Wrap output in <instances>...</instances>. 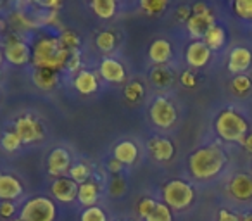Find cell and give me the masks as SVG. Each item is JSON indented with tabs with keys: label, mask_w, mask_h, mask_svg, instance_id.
Returning a JSON list of instances; mask_svg holds the SVG:
<instances>
[{
	"label": "cell",
	"mask_w": 252,
	"mask_h": 221,
	"mask_svg": "<svg viewBox=\"0 0 252 221\" xmlns=\"http://www.w3.org/2000/svg\"><path fill=\"white\" fill-rule=\"evenodd\" d=\"M25 193V187L19 182V178H16L14 175L9 173H0V200H18L19 197Z\"/></svg>",
	"instance_id": "cell-17"
},
{
	"label": "cell",
	"mask_w": 252,
	"mask_h": 221,
	"mask_svg": "<svg viewBox=\"0 0 252 221\" xmlns=\"http://www.w3.org/2000/svg\"><path fill=\"white\" fill-rule=\"evenodd\" d=\"M180 81H182V83L185 85V87H189V88L195 87V83H197V80H195V74H193L190 69L183 71V73H182V76H180Z\"/></svg>",
	"instance_id": "cell-39"
},
{
	"label": "cell",
	"mask_w": 252,
	"mask_h": 221,
	"mask_svg": "<svg viewBox=\"0 0 252 221\" xmlns=\"http://www.w3.org/2000/svg\"><path fill=\"white\" fill-rule=\"evenodd\" d=\"M202 42L206 43L211 50H220L221 47L224 45V42H226V33H224V30L221 28V26L214 25L213 28L207 32V35L204 36Z\"/></svg>",
	"instance_id": "cell-26"
},
{
	"label": "cell",
	"mask_w": 252,
	"mask_h": 221,
	"mask_svg": "<svg viewBox=\"0 0 252 221\" xmlns=\"http://www.w3.org/2000/svg\"><path fill=\"white\" fill-rule=\"evenodd\" d=\"M193 197H195L193 187L185 180H169L162 187V199L171 211H183L190 207V204L193 202Z\"/></svg>",
	"instance_id": "cell-5"
},
{
	"label": "cell",
	"mask_w": 252,
	"mask_h": 221,
	"mask_svg": "<svg viewBox=\"0 0 252 221\" xmlns=\"http://www.w3.org/2000/svg\"><path fill=\"white\" fill-rule=\"evenodd\" d=\"M109 192H111L112 197H119L123 195V193L126 192V182L123 176L116 175L114 178L111 180V183H109Z\"/></svg>",
	"instance_id": "cell-35"
},
{
	"label": "cell",
	"mask_w": 252,
	"mask_h": 221,
	"mask_svg": "<svg viewBox=\"0 0 252 221\" xmlns=\"http://www.w3.org/2000/svg\"><path fill=\"white\" fill-rule=\"evenodd\" d=\"M78 183L73 182L69 176H61V178H56L50 187V192H52L54 199H57L59 202L69 204L73 200L78 199Z\"/></svg>",
	"instance_id": "cell-12"
},
{
	"label": "cell",
	"mask_w": 252,
	"mask_h": 221,
	"mask_svg": "<svg viewBox=\"0 0 252 221\" xmlns=\"http://www.w3.org/2000/svg\"><path fill=\"white\" fill-rule=\"evenodd\" d=\"M4 57L9 64L12 66H26V64L32 63V45L26 42L23 36L16 35H9L4 42Z\"/></svg>",
	"instance_id": "cell-7"
},
{
	"label": "cell",
	"mask_w": 252,
	"mask_h": 221,
	"mask_svg": "<svg viewBox=\"0 0 252 221\" xmlns=\"http://www.w3.org/2000/svg\"><path fill=\"white\" fill-rule=\"evenodd\" d=\"M147 149L151 156L158 162H168L175 156V145L166 137H152L147 142Z\"/></svg>",
	"instance_id": "cell-16"
},
{
	"label": "cell",
	"mask_w": 252,
	"mask_h": 221,
	"mask_svg": "<svg viewBox=\"0 0 252 221\" xmlns=\"http://www.w3.org/2000/svg\"><path fill=\"white\" fill-rule=\"evenodd\" d=\"M5 28H7V21H5V19L2 18V16H0V33L4 32Z\"/></svg>",
	"instance_id": "cell-45"
},
{
	"label": "cell",
	"mask_w": 252,
	"mask_h": 221,
	"mask_svg": "<svg viewBox=\"0 0 252 221\" xmlns=\"http://www.w3.org/2000/svg\"><path fill=\"white\" fill-rule=\"evenodd\" d=\"M242 221H252V213H249L247 216L242 218Z\"/></svg>",
	"instance_id": "cell-47"
},
{
	"label": "cell",
	"mask_w": 252,
	"mask_h": 221,
	"mask_svg": "<svg viewBox=\"0 0 252 221\" xmlns=\"http://www.w3.org/2000/svg\"><path fill=\"white\" fill-rule=\"evenodd\" d=\"M69 178L73 180V182H76L78 185H81V183L88 182L90 180V175H92V169L88 164H85V162H76V164L71 166L69 169Z\"/></svg>",
	"instance_id": "cell-30"
},
{
	"label": "cell",
	"mask_w": 252,
	"mask_h": 221,
	"mask_svg": "<svg viewBox=\"0 0 252 221\" xmlns=\"http://www.w3.org/2000/svg\"><path fill=\"white\" fill-rule=\"evenodd\" d=\"M112 158L119 161L123 166H131L135 164L138 158V147L135 142L131 140H121L116 144L114 151H112Z\"/></svg>",
	"instance_id": "cell-20"
},
{
	"label": "cell",
	"mask_w": 252,
	"mask_h": 221,
	"mask_svg": "<svg viewBox=\"0 0 252 221\" xmlns=\"http://www.w3.org/2000/svg\"><path fill=\"white\" fill-rule=\"evenodd\" d=\"M107 169H109L111 173H114V176H116V175H119V173L123 171V164H121L119 161H116L114 158H112L111 161L107 162Z\"/></svg>",
	"instance_id": "cell-42"
},
{
	"label": "cell",
	"mask_w": 252,
	"mask_h": 221,
	"mask_svg": "<svg viewBox=\"0 0 252 221\" xmlns=\"http://www.w3.org/2000/svg\"><path fill=\"white\" fill-rule=\"evenodd\" d=\"M12 221H21V220H19V218H18V220H12Z\"/></svg>",
	"instance_id": "cell-49"
},
{
	"label": "cell",
	"mask_w": 252,
	"mask_h": 221,
	"mask_svg": "<svg viewBox=\"0 0 252 221\" xmlns=\"http://www.w3.org/2000/svg\"><path fill=\"white\" fill-rule=\"evenodd\" d=\"M209 59H211V49L202 40L192 42L187 47L185 61H187V64H189V67H192V69H200V67H204L209 63Z\"/></svg>",
	"instance_id": "cell-13"
},
{
	"label": "cell",
	"mask_w": 252,
	"mask_h": 221,
	"mask_svg": "<svg viewBox=\"0 0 252 221\" xmlns=\"http://www.w3.org/2000/svg\"><path fill=\"white\" fill-rule=\"evenodd\" d=\"M231 87H233V90L237 92V94H245V92L251 88V80H249L247 76H244V74H238V76L231 81Z\"/></svg>",
	"instance_id": "cell-36"
},
{
	"label": "cell",
	"mask_w": 252,
	"mask_h": 221,
	"mask_svg": "<svg viewBox=\"0 0 252 221\" xmlns=\"http://www.w3.org/2000/svg\"><path fill=\"white\" fill-rule=\"evenodd\" d=\"M71 57L57 35H42L35 40L32 47V64L35 69H50L61 73L66 69V64Z\"/></svg>",
	"instance_id": "cell-1"
},
{
	"label": "cell",
	"mask_w": 252,
	"mask_h": 221,
	"mask_svg": "<svg viewBox=\"0 0 252 221\" xmlns=\"http://www.w3.org/2000/svg\"><path fill=\"white\" fill-rule=\"evenodd\" d=\"M81 221H109L107 214L102 207L94 206V207H87L81 213Z\"/></svg>",
	"instance_id": "cell-32"
},
{
	"label": "cell",
	"mask_w": 252,
	"mask_h": 221,
	"mask_svg": "<svg viewBox=\"0 0 252 221\" xmlns=\"http://www.w3.org/2000/svg\"><path fill=\"white\" fill-rule=\"evenodd\" d=\"M71 154L63 147H57V149H52L47 158V169L52 176H64L66 173H69L71 169Z\"/></svg>",
	"instance_id": "cell-11"
},
{
	"label": "cell",
	"mask_w": 252,
	"mask_h": 221,
	"mask_svg": "<svg viewBox=\"0 0 252 221\" xmlns=\"http://www.w3.org/2000/svg\"><path fill=\"white\" fill-rule=\"evenodd\" d=\"M206 12H211V11L204 2H197V4L192 5V14H206Z\"/></svg>",
	"instance_id": "cell-43"
},
{
	"label": "cell",
	"mask_w": 252,
	"mask_h": 221,
	"mask_svg": "<svg viewBox=\"0 0 252 221\" xmlns=\"http://www.w3.org/2000/svg\"><path fill=\"white\" fill-rule=\"evenodd\" d=\"M4 49H2V47H0V67H2V64H4Z\"/></svg>",
	"instance_id": "cell-46"
},
{
	"label": "cell",
	"mask_w": 252,
	"mask_h": 221,
	"mask_svg": "<svg viewBox=\"0 0 252 221\" xmlns=\"http://www.w3.org/2000/svg\"><path fill=\"white\" fill-rule=\"evenodd\" d=\"M98 76L112 85H123L126 81V69L123 63L114 57H104L98 64Z\"/></svg>",
	"instance_id": "cell-10"
},
{
	"label": "cell",
	"mask_w": 252,
	"mask_h": 221,
	"mask_svg": "<svg viewBox=\"0 0 252 221\" xmlns=\"http://www.w3.org/2000/svg\"><path fill=\"white\" fill-rule=\"evenodd\" d=\"M137 213L144 221H173V211L161 200L142 197L137 204Z\"/></svg>",
	"instance_id": "cell-9"
},
{
	"label": "cell",
	"mask_w": 252,
	"mask_h": 221,
	"mask_svg": "<svg viewBox=\"0 0 252 221\" xmlns=\"http://www.w3.org/2000/svg\"><path fill=\"white\" fill-rule=\"evenodd\" d=\"M140 7L144 9L147 14L156 16L168 7V2H164V0H151V2H149V0H144V2H140Z\"/></svg>",
	"instance_id": "cell-33"
},
{
	"label": "cell",
	"mask_w": 252,
	"mask_h": 221,
	"mask_svg": "<svg viewBox=\"0 0 252 221\" xmlns=\"http://www.w3.org/2000/svg\"><path fill=\"white\" fill-rule=\"evenodd\" d=\"M145 97V87L142 81H130V83H126L125 87V98L131 104H137L140 102L142 98Z\"/></svg>",
	"instance_id": "cell-28"
},
{
	"label": "cell",
	"mask_w": 252,
	"mask_h": 221,
	"mask_svg": "<svg viewBox=\"0 0 252 221\" xmlns=\"http://www.w3.org/2000/svg\"><path fill=\"white\" fill-rule=\"evenodd\" d=\"M116 35L112 32H109V30H104V32H100L97 36H95V45L98 47V50L104 54H109L114 50L116 47Z\"/></svg>",
	"instance_id": "cell-29"
},
{
	"label": "cell",
	"mask_w": 252,
	"mask_h": 221,
	"mask_svg": "<svg viewBox=\"0 0 252 221\" xmlns=\"http://www.w3.org/2000/svg\"><path fill=\"white\" fill-rule=\"evenodd\" d=\"M233 11L238 18L252 19V0H237L233 4Z\"/></svg>",
	"instance_id": "cell-34"
},
{
	"label": "cell",
	"mask_w": 252,
	"mask_h": 221,
	"mask_svg": "<svg viewBox=\"0 0 252 221\" xmlns=\"http://www.w3.org/2000/svg\"><path fill=\"white\" fill-rule=\"evenodd\" d=\"M149 81L156 88H168L175 81V74L166 66H154L151 69V73H149Z\"/></svg>",
	"instance_id": "cell-24"
},
{
	"label": "cell",
	"mask_w": 252,
	"mask_h": 221,
	"mask_svg": "<svg viewBox=\"0 0 252 221\" xmlns=\"http://www.w3.org/2000/svg\"><path fill=\"white\" fill-rule=\"evenodd\" d=\"M252 64V52L245 47H235L228 57V69L235 74H242Z\"/></svg>",
	"instance_id": "cell-19"
},
{
	"label": "cell",
	"mask_w": 252,
	"mask_h": 221,
	"mask_svg": "<svg viewBox=\"0 0 252 221\" xmlns=\"http://www.w3.org/2000/svg\"><path fill=\"white\" fill-rule=\"evenodd\" d=\"M118 221H133V220H118Z\"/></svg>",
	"instance_id": "cell-48"
},
{
	"label": "cell",
	"mask_w": 252,
	"mask_h": 221,
	"mask_svg": "<svg viewBox=\"0 0 252 221\" xmlns=\"http://www.w3.org/2000/svg\"><path fill=\"white\" fill-rule=\"evenodd\" d=\"M14 131L21 138L23 144H35V142L43 140L45 130L43 125L32 114H23L14 121Z\"/></svg>",
	"instance_id": "cell-8"
},
{
	"label": "cell",
	"mask_w": 252,
	"mask_h": 221,
	"mask_svg": "<svg viewBox=\"0 0 252 221\" xmlns=\"http://www.w3.org/2000/svg\"><path fill=\"white\" fill-rule=\"evenodd\" d=\"M57 36H59V40H61V45H63L67 52H71V54L80 52L78 49H80V45H81V38L76 32H73V30H63Z\"/></svg>",
	"instance_id": "cell-27"
},
{
	"label": "cell",
	"mask_w": 252,
	"mask_h": 221,
	"mask_svg": "<svg viewBox=\"0 0 252 221\" xmlns=\"http://www.w3.org/2000/svg\"><path fill=\"white\" fill-rule=\"evenodd\" d=\"M66 69L69 71V73H78V71H81V54L80 52L71 54L69 61H67V64H66Z\"/></svg>",
	"instance_id": "cell-37"
},
{
	"label": "cell",
	"mask_w": 252,
	"mask_h": 221,
	"mask_svg": "<svg viewBox=\"0 0 252 221\" xmlns=\"http://www.w3.org/2000/svg\"><path fill=\"white\" fill-rule=\"evenodd\" d=\"M16 213V206L14 202L11 200H4V202H0V216L4 218V220H11Z\"/></svg>",
	"instance_id": "cell-38"
},
{
	"label": "cell",
	"mask_w": 252,
	"mask_h": 221,
	"mask_svg": "<svg viewBox=\"0 0 252 221\" xmlns=\"http://www.w3.org/2000/svg\"><path fill=\"white\" fill-rule=\"evenodd\" d=\"M216 133L226 142H242L247 137L249 125L233 109H224L216 118Z\"/></svg>",
	"instance_id": "cell-3"
},
{
	"label": "cell",
	"mask_w": 252,
	"mask_h": 221,
	"mask_svg": "<svg viewBox=\"0 0 252 221\" xmlns=\"http://www.w3.org/2000/svg\"><path fill=\"white\" fill-rule=\"evenodd\" d=\"M228 192L238 200H247L252 197V178L249 175H237L231 178Z\"/></svg>",
	"instance_id": "cell-21"
},
{
	"label": "cell",
	"mask_w": 252,
	"mask_h": 221,
	"mask_svg": "<svg viewBox=\"0 0 252 221\" xmlns=\"http://www.w3.org/2000/svg\"><path fill=\"white\" fill-rule=\"evenodd\" d=\"M214 25H216V23H214L213 12H206V14H192L189 21H187V30H189L190 36L197 42V40H204V36L207 35V32H209Z\"/></svg>",
	"instance_id": "cell-14"
},
{
	"label": "cell",
	"mask_w": 252,
	"mask_h": 221,
	"mask_svg": "<svg viewBox=\"0 0 252 221\" xmlns=\"http://www.w3.org/2000/svg\"><path fill=\"white\" fill-rule=\"evenodd\" d=\"M100 197V189L94 180H88V182L81 183L78 187V202L87 209V207H94L97 206V200Z\"/></svg>",
	"instance_id": "cell-22"
},
{
	"label": "cell",
	"mask_w": 252,
	"mask_h": 221,
	"mask_svg": "<svg viewBox=\"0 0 252 221\" xmlns=\"http://www.w3.org/2000/svg\"><path fill=\"white\" fill-rule=\"evenodd\" d=\"M190 16H192V7H189V5H182V7L176 11V18L185 19V21H189Z\"/></svg>",
	"instance_id": "cell-41"
},
{
	"label": "cell",
	"mask_w": 252,
	"mask_h": 221,
	"mask_svg": "<svg viewBox=\"0 0 252 221\" xmlns=\"http://www.w3.org/2000/svg\"><path fill=\"white\" fill-rule=\"evenodd\" d=\"M173 57V45L166 38H156L149 47V59L156 66H166Z\"/></svg>",
	"instance_id": "cell-18"
},
{
	"label": "cell",
	"mask_w": 252,
	"mask_h": 221,
	"mask_svg": "<svg viewBox=\"0 0 252 221\" xmlns=\"http://www.w3.org/2000/svg\"><path fill=\"white\" fill-rule=\"evenodd\" d=\"M21 145L23 142L16 131H5L2 135V138H0V147L4 149L5 152H18L21 149Z\"/></svg>",
	"instance_id": "cell-31"
},
{
	"label": "cell",
	"mask_w": 252,
	"mask_h": 221,
	"mask_svg": "<svg viewBox=\"0 0 252 221\" xmlns=\"http://www.w3.org/2000/svg\"><path fill=\"white\" fill-rule=\"evenodd\" d=\"M149 118H151L152 125H156L161 130H168L178 120V111H176V105L168 97L159 95L151 102Z\"/></svg>",
	"instance_id": "cell-6"
},
{
	"label": "cell",
	"mask_w": 252,
	"mask_h": 221,
	"mask_svg": "<svg viewBox=\"0 0 252 221\" xmlns=\"http://www.w3.org/2000/svg\"><path fill=\"white\" fill-rule=\"evenodd\" d=\"M90 9L97 18L112 19L118 12V2L116 0H92Z\"/></svg>",
	"instance_id": "cell-25"
},
{
	"label": "cell",
	"mask_w": 252,
	"mask_h": 221,
	"mask_svg": "<svg viewBox=\"0 0 252 221\" xmlns=\"http://www.w3.org/2000/svg\"><path fill=\"white\" fill-rule=\"evenodd\" d=\"M73 87L78 94L81 95H94L100 87V80H98V73L92 69H81L74 74L73 78Z\"/></svg>",
	"instance_id": "cell-15"
},
{
	"label": "cell",
	"mask_w": 252,
	"mask_h": 221,
	"mask_svg": "<svg viewBox=\"0 0 252 221\" xmlns=\"http://www.w3.org/2000/svg\"><path fill=\"white\" fill-rule=\"evenodd\" d=\"M218 221H242L237 214H233L231 211L226 209H221L220 211V216H218Z\"/></svg>",
	"instance_id": "cell-40"
},
{
	"label": "cell",
	"mask_w": 252,
	"mask_h": 221,
	"mask_svg": "<svg viewBox=\"0 0 252 221\" xmlns=\"http://www.w3.org/2000/svg\"><path fill=\"white\" fill-rule=\"evenodd\" d=\"M32 80L40 90H52L57 87L59 83V73L50 69H33L32 73Z\"/></svg>",
	"instance_id": "cell-23"
},
{
	"label": "cell",
	"mask_w": 252,
	"mask_h": 221,
	"mask_svg": "<svg viewBox=\"0 0 252 221\" xmlns=\"http://www.w3.org/2000/svg\"><path fill=\"white\" fill-rule=\"evenodd\" d=\"M244 147L247 149V151L252 154V133H249L247 137H245V140H244Z\"/></svg>",
	"instance_id": "cell-44"
},
{
	"label": "cell",
	"mask_w": 252,
	"mask_h": 221,
	"mask_svg": "<svg viewBox=\"0 0 252 221\" xmlns=\"http://www.w3.org/2000/svg\"><path fill=\"white\" fill-rule=\"evenodd\" d=\"M226 164V154L220 145L200 147L189 158V169L195 180H211Z\"/></svg>",
	"instance_id": "cell-2"
},
{
	"label": "cell",
	"mask_w": 252,
	"mask_h": 221,
	"mask_svg": "<svg viewBox=\"0 0 252 221\" xmlns=\"http://www.w3.org/2000/svg\"><path fill=\"white\" fill-rule=\"evenodd\" d=\"M57 206L50 197L35 195L23 204L19 211L21 221H56Z\"/></svg>",
	"instance_id": "cell-4"
}]
</instances>
